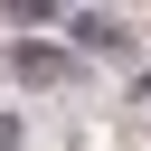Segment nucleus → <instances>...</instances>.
Returning <instances> with one entry per match:
<instances>
[{
  "mask_svg": "<svg viewBox=\"0 0 151 151\" xmlns=\"http://www.w3.org/2000/svg\"><path fill=\"white\" fill-rule=\"evenodd\" d=\"M66 47H76V57H132L123 19H94V9H76V19H66Z\"/></svg>",
  "mask_w": 151,
  "mask_h": 151,
  "instance_id": "obj_1",
  "label": "nucleus"
},
{
  "mask_svg": "<svg viewBox=\"0 0 151 151\" xmlns=\"http://www.w3.org/2000/svg\"><path fill=\"white\" fill-rule=\"evenodd\" d=\"M9 66H19V76H28V85H57V76H66V57H57V47H19V57H9Z\"/></svg>",
  "mask_w": 151,
  "mask_h": 151,
  "instance_id": "obj_2",
  "label": "nucleus"
},
{
  "mask_svg": "<svg viewBox=\"0 0 151 151\" xmlns=\"http://www.w3.org/2000/svg\"><path fill=\"white\" fill-rule=\"evenodd\" d=\"M0 151H19V113H0Z\"/></svg>",
  "mask_w": 151,
  "mask_h": 151,
  "instance_id": "obj_3",
  "label": "nucleus"
},
{
  "mask_svg": "<svg viewBox=\"0 0 151 151\" xmlns=\"http://www.w3.org/2000/svg\"><path fill=\"white\" fill-rule=\"evenodd\" d=\"M142 94H151V76H142Z\"/></svg>",
  "mask_w": 151,
  "mask_h": 151,
  "instance_id": "obj_4",
  "label": "nucleus"
}]
</instances>
